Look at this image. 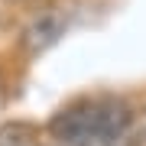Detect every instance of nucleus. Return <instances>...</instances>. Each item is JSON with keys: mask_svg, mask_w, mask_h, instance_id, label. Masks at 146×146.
Listing matches in <instances>:
<instances>
[{"mask_svg": "<svg viewBox=\"0 0 146 146\" xmlns=\"http://www.w3.org/2000/svg\"><path fill=\"white\" fill-rule=\"evenodd\" d=\"M49 133L62 146H133L136 117L133 107L114 94L78 98L49 120Z\"/></svg>", "mask_w": 146, "mask_h": 146, "instance_id": "1", "label": "nucleus"}, {"mask_svg": "<svg viewBox=\"0 0 146 146\" xmlns=\"http://www.w3.org/2000/svg\"><path fill=\"white\" fill-rule=\"evenodd\" d=\"M62 29H65V23L58 20V16H39L36 23H29L26 33H23V49H26L29 55H39V52H46L52 42L62 36Z\"/></svg>", "mask_w": 146, "mask_h": 146, "instance_id": "2", "label": "nucleus"}, {"mask_svg": "<svg viewBox=\"0 0 146 146\" xmlns=\"http://www.w3.org/2000/svg\"><path fill=\"white\" fill-rule=\"evenodd\" d=\"M0 146H39V130L26 120L3 123L0 127Z\"/></svg>", "mask_w": 146, "mask_h": 146, "instance_id": "3", "label": "nucleus"}]
</instances>
